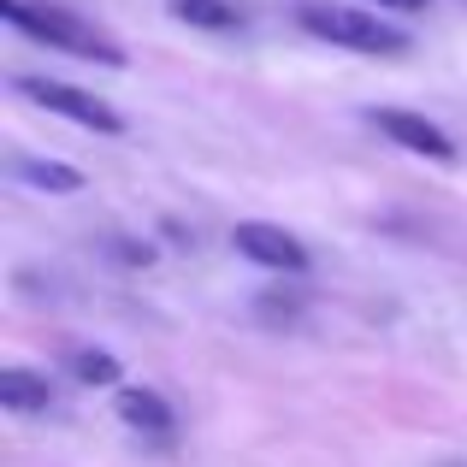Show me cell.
Returning <instances> with one entry per match:
<instances>
[{
  "mask_svg": "<svg viewBox=\"0 0 467 467\" xmlns=\"http://www.w3.org/2000/svg\"><path fill=\"white\" fill-rule=\"evenodd\" d=\"M0 18H6L12 30L36 36V42L59 47V54L101 59V66H125L119 42H107V36L95 30V24H83L78 12H66V6H47V0H0Z\"/></svg>",
  "mask_w": 467,
  "mask_h": 467,
  "instance_id": "6da1fadb",
  "label": "cell"
},
{
  "mask_svg": "<svg viewBox=\"0 0 467 467\" xmlns=\"http://www.w3.org/2000/svg\"><path fill=\"white\" fill-rule=\"evenodd\" d=\"M296 18L308 36H319L331 47H349V54H409V36L367 6H319V0H308Z\"/></svg>",
  "mask_w": 467,
  "mask_h": 467,
  "instance_id": "7a4b0ae2",
  "label": "cell"
},
{
  "mask_svg": "<svg viewBox=\"0 0 467 467\" xmlns=\"http://www.w3.org/2000/svg\"><path fill=\"white\" fill-rule=\"evenodd\" d=\"M12 89L30 95V101L47 107V113H59V119H71V125H83V130H101V137H119V130H125V119H119L107 101H95V95L71 89V83H59V78H12Z\"/></svg>",
  "mask_w": 467,
  "mask_h": 467,
  "instance_id": "3957f363",
  "label": "cell"
},
{
  "mask_svg": "<svg viewBox=\"0 0 467 467\" xmlns=\"http://www.w3.org/2000/svg\"><path fill=\"white\" fill-rule=\"evenodd\" d=\"M231 243H237V254H243V261H254V266H273V273H308V249H302L285 225L243 219V225L231 231Z\"/></svg>",
  "mask_w": 467,
  "mask_h": 467,
  "instance_id": "277c9868",
  "label": "cell"
},
{
  "mask_svg": "<svg viewBox=\"0 0 467 467\" xmlns=\"http://www.w3.org/2000/svg\"><path fill=\"white\" fill-rule=\"evenodd\" d=\"M373 125L385 130V137L397 142V149H409V154H426V160H456V142H450L444 130L432 125V119H420V113H402V107H379Z\"/></svg>",
  "mask_w": 467,
  "mask_h": 467,
  "instance_id": "5b68a950",
  "label": "cell"
},
{
  "mask_svg": "<svg viewBox=\"0 0 467 467\" xmlns=\"http://www.w3.org/2000/svg\"><path fill=\"white\" fill-rule=\"evenodd\" d=\"M119 420L137 426V432H149V438H166V432H171L166 397H154L149 385H119Z\"/></svg>",
  "mask_w": 467,
  "mask_h": 467,
  "instance_id": "8992f818",
  "label": "cell"
},
{
  "mask_svg": "<svg viewBox=\"0 0 467 467\" xmlns=\"http://www.w3.org/2000/svg\"><path fill=\"white\" fill-rule=\"evenodd\" d=\"M0 402H6L12 414H42L47 402H54V390H47V379L30 373V367H6V373H0Z\"/></svg>",
  "mask_w": 467,
  "mask_h": 467,
  "instance_id": "52a82bcc",
  "label": "cell"
},
{
  "mask_svg": "<svg viewBox=\"0 0 467 467\" xmlns=\"http://www.w3.org/2000/svg\"><path fill=\"white\" fill-rule=\"evenodd\" d=\"M12 178H24L30 190H54V195H78L83 190V171L59 166V160H12Z\"/></svg>",
  "mask_w": 467,
  "mask_h": 467,
  "instance_id": "ba28073f",
  "label": "cell"
},
{
  "mask_svg": "<svg viewBox=\"0 0 467 467\" xmlns=\"http://www.w3.org/2000/svg\"><path fill=\"white\" fill-rule=\"evenodd\" d=\"M171 18L195 24V30H237L243 6H231V0H171Z\"/></svg>",
  "mask_w": 467,
  "mask_h": 467,
  "instance_id": "9c48e42d",
  "label": "cell"
},
{
  "mask_svg": "<svg viewBox=\"0 0 467 467\" xmlns=\"http://www.w3.org/2000/svg\"><path fill=\"white\" fill-rule=\"evenodd\" d=\"M66 367H71V379H78V385H119V361L107 349H71Z\"/></svg>",
  "mask_w": 467,
  "mask_h": 467,
  "instance_id": "30bf717a",
  "label": "cell"
},
{
  "mask_svg": "<svg viewBox=\"0 0 467 467\" xmlns=\"http://www.w3.org/2000/svg\"><path fill=\"white\" fill-rule=\"evenodd\" d=\"M107 254L125 261V266H149L154 261V249H149V243H137V237H107Z\"/></svg>",
  "mask_w": 467,
  "mask_h": 467,
  "instance_id": "8fae6325",
  "label": "cell"
},
{
  "mask_svg": "<svg viewBox=\"0 0 467 467\" xmlns=\"http://www.w3.org/2000/svg\"><path fill=\"white\" fill-rule=\"evenodd\" d=\"M373 6H397V12H426L432 0H373Z\"/></svg>",
  "mask_w": 467,
  "mask_h": 467,
  "instance_id": "7c38bea8",
  "label": "cell"
}]
</instances>
